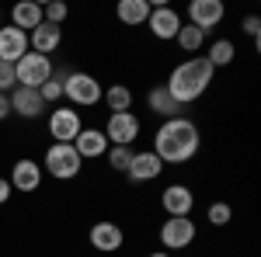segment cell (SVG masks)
<instances>
[{
	"mask_svg": "<svg viewBox=\"0 0 261 257\" xmlns=\"http://www.w3.org/2000/svg\"><path fill=\"white\" fill-rule=\"evenodd\" d=\"M157 237H161L164 250H188L195 243V237H199V226L192 222V216L188 219H164Z\"/></svg>",
	"mask_w": 261,
	"mask_h": 257,
	"instance_id": "obj_7",
	"label": "cell"
},
{
	"mask_svg": "<svg viewBox=\"0 0 261 257\" xmlns=\"http://www.w3.org/2000/svg\"><path fill=\"white\" fill-rule=\"evenodd\" d=\"M7 98H11V115H21V119H39L42 111H45L42 94H39V91H32V87H14Z\"/></svg>",
	"mask_w": 261,
	"mask_h": 257,
	"instance_id": "obj_15",
	"label": "cell"
},
{
	"mask_svg": "<svg viewBox=\"0 0 261 257\" xmlns=\"http://www.w3.org/2000/svg\"><path fill=\"white\" fill-rule=\"evenodd\" d=\"M115 18H119L122 24H129V28L146 24V18H150V0H119Z\"/></svg>",
	"mask_w": 261,
	"mask_h": 257,
	"instance_id": "obj_21",
	"label": "cell"
},
{
	"mask_svg": "<svg viewBox=\"0 0 261 257\" xmlns=\"http://www.w3.org/2000/svg\"><path fill=\"white\" fill-rule=\"evenodd\" d=\"M63 80H66V73H56V70H53V77L39 87V94H42L45 104H56V101L63 98Z\"/></svg>",
	"mask_w": 261,
	"mask_h": 257,
	"instance_id": "obj_26",
	"label": "cell"
},
{
	"mask_svg": "<svg viewBox=\"0 0 261 257\" xmlns=\"http://www.w3.org/2000/svg\"><path fill=\"white\" fill-rule=\"evenodd\" d=\"M161 209L167 212V219H188L195 209V191L188 184H167L161 195Z\"/></svg>",
	"mask_w": 261,
	"mask_h": 257,
	"instance_id": "obj_10",
	"label": "cell"
},
{
	"mask_svg": "<svg viewBox=\"0 0 261 257\" xmlns=\"http://www.w3.org/2000/svg\"><path fill=\"white\" fill-rule=\"evenodd\" d=\"M146 28H150V35L157 42H174V35H178V28H181V14L174 7H167V4H157V7H150Z\"/></svg>",
	"mask_w": 261,
	"mask_h": 257,
	"instance_id": "obj_8",
	"label": "cell"
},
{
	"mask_svg": "<svg viewBox=\"0 0 261 257\" xmlns=\"http://www.w3.org/2000/svg\"><path fill=\"white\" fill-rule=\"evenodd\" d=\"M213 77H216V70L209 66V60H205V56H195V60L178 63V66L171 70V77H167L164 87H167V94L185 108V104L199 101L202 94L213 87Z\"/></svg>",
	"mask_w": 261,
	"mask_h": 257,
	"instance_id": "obj_2",
	"label": "cell"
},
{
	"mask_svg": "<svg viewBox=\"0 0 261 257\" xmlns=\"http://www.w3.org/2000/svg\"><path fill=\"white\" fill-rule=\"evenodd\" d=\"M146 108H150L153 115H161L164 122H167V119H181V111H185L178 101L167 94V87H164V83L150 87V94H146Z\"/></svg>",
	"mask_w": 261,
	"mask_h": 257,
	"instance_id": "obj_19",
	"label": "cell"
},
{
	"mask_svg": "<svg viewBox=\"0 0 261 257\" xmlns=\"http://www.w3.org/2000/svg\"><path fill=\"white\" fill-rule=\"evenodd\" d=\"M11 24L18 28V32H35L42 24V4H35V0H18L14 7H11Z\"/></svg>",
	"mask_w": 261,
	"mask_h": 257,
	"instance_id": "obj_20",
	"label": "cell"
},
{
	"mask_svg": "<svg viewBox=\"0 0 261 257\" xmlns=\"http://www.w3.org/2000/svg\"><path fill=\"white\" fill-rule=\"evenodd\" d=\"M205 60H209V66H213V70L230 66V63L237 60V45H233L230 39H216L213 45H209V56H205Z\"/></svg>",
	"mask_w": 261,
	"mask_h": 257,
	"instance_id": "obj_23",
	"label": "cell"
},
{
	"mask_svg": "<svg viewBox=\"0 0 261 257\" xmlns=\"http://www.w3.org/2000/svg\"><path fill=\"white\" fill-rule=\"evenodd\" d=\"M45 125H49L53 142H73L84 129V119H81V111H73V108H56Z\"/></svg>",
	"mask_w": 261,
	"mask_h": 257,
	"instance_id": "obj_9",
	"label": "cell"
},
{
	"mask_svg": "<svg viewBox=\"0 0 261 257\" xmlns=\"http://www.w3.org/2000/svg\"><path fill=\"white\" fill-rule=\"evenodd\" d=\"M66 14H70V7L60 4V0H53V4H45V7H42V21L60 24V28H63V21H66Z\"/></svg>",
	"mask_w": 261,
	"mask_h": 257,
	"instance_id": "obj_28",
	"label": "cell"
},
{
	"mask_svg": "<svg viewBox=\"0 0 261 257\" xmlns=\"http://www.w3.org/2000/svg\"><path fill=\"white\" fill-rule=\"evenodd\" d=\"M199 146H202L199 125L185 115L161 122L157 132H153V153L161 157V163H188L199 153Z\"/></svg>",
	"mask_w": 261,
	"mask_h": 257,
	"instance_id": "obj_1",
	"label": "cell"
},
{
	"mask_svg": "<svg viewBox=\"0 0 261 257\" xmlns=\"http://www.w3.org/2000/svg\"><path fill=\"white\" fill-rule=\"evenodd\" d=\"M87 240H91V247H94V250H101V254H115V250H122V243H125V230H122L119 222L101 219V222H94V226H91Z\"/></svg>",
	"mask_w": 261,
	"mask_h": 257,
	"instance_id": "obj_12",
	"label": "cell"
},
{
	"mask_svg": "<svg viewBox=\"0 0 261 257\" xmlns=\"http://www.w3.org/2000/svg\"><path fill=\"white\" fill-rule=\"evenodd\" d=\"M24 52H28V35L18 32L14 24H4V28H0V60L18 63Z\"/></svg>",
	"mask_w": 261,
	"mask_h": 257,
	"instance_id": "obj_18",
	"label": "cell"
},
{
	"mask_svg": "<svg viewBox=\"0 0 261 257\" xmlns=\"http://www.w3.org/2000/svg\"><path fill=\"white\" fill-rule=\"evenodd\" d=\"M164 170L161 157L153 153V150H140V153H133V160H129V181L133 184H146V181H157Z\"/></svg>",
	"mask_w": 261,
	"mask_h": 257,
	"instance_id": "obj_14",
	"label": "cell"
},
{
	"mask_svg": "<svg viewBox=\"0 0 261 257\" xmlns=\"http://www.w3.org/2000/svg\"><path fill=\"white\" fill-rule=\"evenodd\" d=\"M11 195H14L11 181H7V178H0V205H7V202H11Z\"/></svg>",
	"mask_w": 261,
	"mask_h": 257,
	"instance_id": "obj_31",
	"label": "cell"
},
{
	"mask_svg": "<svg viewBox=\"0 0 261 257\" xmlns=\"http://www.w3.org/2000/svg\"><path fill=\"white\" fill-rule=\"evenodd\" d=\"M146 257H171L167 250H153V254H146Z\"/></svg>",
	"mask_w": 261,
	"mask_h": 257,
	"instance_id": "obj_33",
	"label": "cell"
},
{
	"mask_svg": "<svg viewBox=\"0 0 261 257\" xmlns=\"http://www.w3.org/2000/svg\"><path fill=\"white\" fill-rule=\"evenodd\" d=\"M223 18H226L223 0H192L188 4V24H195L202 35H209Z\"/></svg>",
	"mask_w": 261,
	"mask_h": 257,
	"instance_id": "obj_11",
	"label": "cell"
},
{
	"mask_svg": "<svg viewBox=\"0 0 261 257\" xmlns=\"http://www.w3.org/2000/svg\"><path fill=\"white\" fill-rule=\"evenodd\" d=\"M108 146H112V142L105 139V132H101V129H87V125L81 129V136L73 139V150L81 153V160H101L108 153Z\"/></svg>",
	"mask_w": 261,
	"mask_h": 257,
	"instance_id": "obj_17",
	"label": "cell"
},
{
	"mask_svg": "<svg viewBox=\"0 0 261 257\" xmlns=\"http://www.w3.org/2000/svg\"><path fill=\"white\" fill-rule=\"evenodd\" d=\"M143 132V122L136 111H119V115H108L105 122V139L112 146H133Z\"/></svg>",
	"mask_w": 261,
	"mask_h": 257,
	"instance_id": "obj_6",
	"label": "cell"
},
{
	"mask_svg": "<svg viewBox=\"0 0 261 257\" xmlns=\"http://www.w3.org/2000/svg\"><path fill=\"white\" fill-rule=\"evenodd\" d=\"M205 219L220 230V226H226L230 219H233V209L226 205V202H209V209H205Z\"/></svg>",
	"mask_w": 261,
	"mask_h": 257,
	"instance_id": "obj_27",
	"label": "cell"
},
{
	"mask_svg": "<svg viewBox=\"0 0 261 257\" xmlns=\"http://www.w3.org/2000/svg\"><path fill=\"white\" fill-rule=\"evenodd\" d=\"M101 98H105V104H108L112 115H119V111H133V91H129L125 83H112Z\"/></svg>",
	"mask_w": 261,
	"mask_h": 257,
	"instance_id": "obj_22",
	"label": "cell"
},
{
	"mask_svg": "<svg viewBox=\"0 0 261 257\" xmlns=\"http://www.w3.org/2000/svg\"><path fill=\"white\" fill-rule=\"evenodd\" d=\"M174 42H178L181 52H199L202 45H205V35H202L195 24H181L178 35H174Z\"/></svg>",
	"mask_w": 261,
	"mask_h": 257,
	"instance_id": "obj_24",
	"label": "cell"
},
{
	"mask_svg": "<svg viewBox=\"0 0 261 257\" xmlns=\"http://www.w3.org/2000/svg\"><path fill=\"white\" fill-rule=\"evenodd\" d=\"M101 83L98 77H91V73H84V70H73V73H66L63 80V98L70 101V104H77V108H94L101 101Z\"/></svg>",
	"mask_w": 261,
	"mask_h": 257,
	"instance_id": "obj_4",
	"label": "cell"
},
{
	"mask_svg": "<svg viewBox=\"0 0 261 257\" xmlns=\"http://www.w3.org/2000/svg\"><path fill=\"white\" fill-rule=\"evenodd\" d=\"M14 73H18V87H32V91H39L45 80L53 77V63L49 56H39V52H24L18 63H14Z\"/></svg>",
	"mask_w": 261,
	"mask_h": 257,
	"instance_id": "obj_5",
	"label": "cell"
},
{
	"mask_svg": "<svg viewBox=\"0 0 261 257\" xmlns=\"http://www.w3.org/2000/svg\"><path fill=\"white\" fill-rule=\"evenodd\" d=\"M81 170H84V160L73 150V142H53L45 150V174H53L56 181H73Z\"/></svg>",
	"mask_w": 261,
	"mask_h": 257,
	"instance_id": "obj_3",
	"label": "cell"
},
{
	"mask_svg": "<svg viewBox=\"0 0 261 257\" xmlns=\"http://www.w3.org/2000/svg\"><path fill=\"white\" fill-rule=\"evenodd\" d=\"M63 42V28L60 24H49V21H42L35 32H28V49L32 52H39V56H49V52H56Z\"/></svg>",
	"mask_w": 261,
	"mask_h": 257,
	"instance_id": "obj_16",
	"label": "cell"
},
{
	"mask_svg": "<svg viewBox=\"0 0 261 257\" xmlns=\"http://www.w3.org/2000/svg\"><path fill=\"white\" fill-rule=\"evenodd\" d=\"M18 87V73H14V63L0 60V94H11Z\"/></svg>",
	"mask_w": 261,
	"mask_h": 257,
	"instance_id": "obj_29",
	"label": "cell"
},
{
	"mask_svg": "<svg viewBox=\"0 0 261 257\" xmlns=\"http://www.w3.org/2000/svg\"><path fill=\"white\" fill-rule=\"evenodd\" d=\"M244 35H251V39L258 42V35H261V21H258V14H247V18H244Z\"/></svg>",
	"mask_w": 261,
	"mask_h": 257,
	"instance_id": "obj_30",
	"label": "cell"
},
{
	"mask_svg": "<svg viewBox=\"0 0 261 257\" xmlns=\"http://www.w3.org/2000/svg\"><path fill=\"white\" fill-rule=\"evenodd\" d=\"M11 188L14 191H24V195H32V191H39L42 188V163H35L32 157H21L14 160V167H11Z\"/></svg>",
	"mask_w": 261,
	"mask_h": 257,
	"instance_id": "obj_13",
	"label": "cell"
},
{
	"mask_svg": "<svg viewBox=\"0 0 261 257\" xmlns=\"http://www.w3.org/2000/svg\"><path fill=\"white\" fill-rule=\"evenodd\" d=\"M133 146H108V153H105V160H108V167L112 170H119V174H125L129 170V160H133Z\"/></svg>",
	"mask_w": 261,
	"mask_h": 257,
	"instance_id": "obj_25",
	"label": "cell"
},
{
	"mask_svg": "<svg viewBox=\"0 0 261 257\" xmlns=\"http://www.w3.org/2000/svg\"><path fill=\"white\" fill-rule=\"evenodd\" d=\"M7 115H11V98H7V94H0V122L7 119Z\"/></svg>",
	"mask_w": 261,
	"mask_h": 257,
	"instance_id": "obj_32",
	"label": "cell"
}]
</instances>
